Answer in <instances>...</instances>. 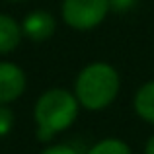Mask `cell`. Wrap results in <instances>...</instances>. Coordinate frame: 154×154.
Returning a JSON list of instances; mask_svg holds the SVG:
<instances>
[{
	"label": "cell",
	"instance_id": "1",
	"mask_svg": "<svg viewBox=\"0 0 154 154\" xmlns=\"http://www.w3.org/2000/svg\"><path fill=\"white\" fill-rule=\"evenodd\" d=\"M80 103L74 92L66 88H49L33 105L35 133L41 143H49L57 135L72 127L80 113Z\"/></svg>",
	"mask_w": 154,
	"mask_h": 154
},
{
	"label": "cell",
	"instance_id": "2",
	"mask_svg": "<svg viewBox=\"0 0 154 154\" xmlns=\"http://www.w3.org/2000/svg\"><path fill=\"white\" fill-rule=\"evenodd\" d=\"M121 90V76L113 64L105 60L90 63L78 72L74 80V96L80 107L88 111H102L115 102Z\"/></svg>",
	"mask_w": 154,
	"mask_h": 154
},
{
	"label": "cell",
	"instance_id": "3",
	"mask_svg": "<svg viewBox=\"0 0 154 154\" xmlns=\"http://www.w3.org/2000/svg\"><path fill=\"white\" fill-rule=\"evenodd\" d=\"M109 0H63L60 18L70 29L92 31L102 26L109 14Z\"/></svg>",
	"mask_w": 154,
	"mask_h": 154
},
{
	"label": "cell",
	"instance_id": "4",
	"mask_svg": "<svg viewBox=\"0 0 154 154\" xmlns=\"http://www.w3.org/2000/svg\"><path fill=\"white\" fill-rule=\"evenodd\" d=\"M27 76L22 66L10 60H0V103L10 105L26 92Z\"/></svg>",
	"mask_w": 154,
	"mask_h": 154
},
{
	"label": "cell",
	"instance_id": "5",
	"mask_svg": "<svg viewBox=\"0 0 154 154\" xmlns=\"http://www.w3.org/2000/svg\"><path fill=\"white\" fill-rule=\"evenodd\" d=\"M57 31V20L47 10H31L22 20V33L33 43H43L51 39Z\"/></svg>",
	"mask_w": 154,
	"mask_h": 154
},
{
	"label": "cell",
	"instance_id": "6",
	"mask_svg": "<svg viewBox=\"0 0 154 154\" xmlns=\"http://www.w3.org/2000/svg\"><path fill=\"white\" fill-rule=\"evenodd\" d=\"M23 39L22 23L16 18L0 12V55H10L20 47Z\"/></svg>",
	"mask_w": 154,
	"mask_h": 154
},
{
	"label": "cell",
	"instance_id": "7",
	"mask_svg": "<svg viewBox=\"0 0 154 154\" xmlns=\"http://www.w3.org/2000/svg\"><path fill=\"white\" fill-rule=\"evenodd\" d=\"M133 109H135L137 117H140L144 123L154 125V80L144 82L143 86L135 92Z\"/></svg>",
	"mask_w": 154,
	"mask_h": 154
},
{
	"label": "cell",
	"instance_id": "8",
	"mask_svg": "<svg viewBox=\"0 0 154 154\" xmlns=\"http://www.w3.org/2000/svg\"><path fill=\"white\" fill-rule=\"evenodd\" d=\"M84 154H133V150L125 140L117 139V137H107V139H102L96 144H92Z\"/></svg>",
	"mask_w": 154,
	"mask_h": 154
},
{
	"label": "cell",
	"instance_id": "9",
	"mask_svg": "<svg viewBox=\"0 0 154 154\" xmlns=\"http://www.w3.org/2000/svg\"><path fill=\"white\" fill-rule=\"evenodd\" d=\"M16 115L6 103H0V139L6 135H10V131L14 129Z\"/></svg>",
	"mask_w": 154,
	"mask_h": 154
},
{
	"label": "cell",
	"instance_id": "10",
	"mask_svg": "<svg viewBox=\"0 0 154 154\" xmlns=\"http://www.w3.org/2000/svg\"><path fill=\"white\" fill-rule=\"evenodd\" d=\"M139 4V0H109V10L115 14H127Z\"/></svg>",
	"mask_w": 154,
	"mask_h": 154
},
{
	"label": "cell",
	"instance_id": "11",
	"mask_svg": "<svg viewBox=\"0 0 154 154\" xmlns=\"http://www.w3.org/2000/svg\"><path fill=\"white\" fill-rule=\"evenodd\" d=\"M39 154H80V152H78V148H74L72 144L59 143V144H51V146L43 148Z\"/></svg>",
	"mask_w": 154,
	"mask_h": 154
},
{
	"label": "cell",
	"instance_id": "12",
	"mask_svg": "<svg viewBox=\"0 0 154 154\" xmlns=\"http://www.w3.org/2000/svg\"><path fill=\"white\" fill-rule=\"evenodd\" d=\"M144 154H154V135H150L144 143Z\"/></svg>",
	"mask_w": 154,
	"mask_h": 154
},
{
	"label": "cell",
	"instance_id": "13",
	"mask_svg": "<svg viewBox=\"0 0 154 154\" xmlns=\"http://www.w3.org/2000/svg\"><path fill=\"white\" fill-rule=\"evenodd\" d=\"M6 2H26V0H6Z\"/></svg>",
	"mask_w": 154,
	"mask_h": 154
}]
</instances>
